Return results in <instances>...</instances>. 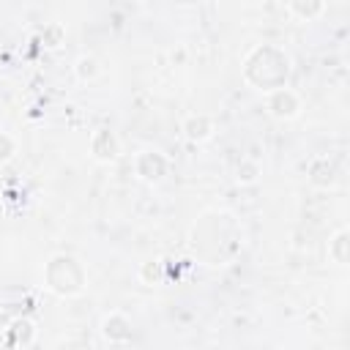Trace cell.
I'll list each match as a JSON object with an SVG mask.
<instances>
[{"label": "cell", "mask_w": 350, "mask_h": 350, "mask_svg": "<svg viewBox=\"0 0 350 350\" xmlns=\"http://www.w3.org/2000/svg\"><path fill=\"white\" fill-rule=\"evenodd\" d=\"M241 224L227 211H202L189 230V249L205 265H224L241 252Z\"/></svg>", "instance_id": "cell-1"}, {"label": "cell", "mask_w": 350, "mask_h": 350, "mask_svg": "<svg viewBox=\"0 0 350 350\" xmlns=\"http://www.w3.org/2000/svg\"><path fill=\"white\" fill-rule=\"evenodd\" d=\"M243 77L249 85H254L262 93L284 88L290 77V57L284 49L273 44H257L243 57Z\"/></svg>", "instance_id": "cell-2"}, {"label": "cell", "mask_w": 350, "mask_h": 350, "mask_svg": "<svg viewBox=\"0 0 350 350\" xmlns=\"http://www.w3.org/2000/svg\"><path fill=\"white\" fill-rule=\"evenodd\" d=\"M88 271L79 257L68 252H55L44 262V287L57 298H77L85 293Z\"/></svg>", "instance_id": "cell-3"}, {"label": "cell", "mask_w": 350, "mask_h": 350, "mask_svg": "<svg viewBox=\"0 0 350 350\" xmlns=\"http://www.w3.org/2000/svg\"><path fill=\"white\" fill-rule=\"evenodd\" d=\"M167 172H170V159H167L161 150H156V148H142V150L134 153V175H137L142 183L156 186V183H161V180L167 178Z\"/></svg>", "instance_id": "cell-4"}, {"label": "cell", "mask_w": 350, "mask_h": 350, "mask_svg": "<svg viewBox=\"0 0 350 350\" xmlns=\"http://www.w3.org/2000/svg\"><path fill=\"white\" fill-rule=\"evenodd\" d=\"M301 109H304L301 96L293 88H287V85L265 93V112L273 120H295L301 115Z\"/></svg>", "instance_id": "cell-5"}, {"label": "cell", "mask_w": 350, "mask_h": 350, "mask_svg": "<svg viewBox=\"0 0 350 350\" xmlns=\"http://www.w3.org/2000/svg\"><path fill=\"white\" fill-rule=\"evenodd\" d=\"M88 150H90L93 161H98V164H112V161L120 159V137H118L112 129L101 126V129H96V131L90 134Z\"/></svg>", "instance_id": "cell-6"}, {"label": "cell", "mask_w": 350, "mask_h": 350, "mask_svg": "<svg viewBox=\"0 0 350 350\" xmlns=\"http://www.w3.org/2000/svg\"><path fill=\"white\" fill-rule=\"evenodd\" d=\"M306 180H309L312 189L331 191V189H336V183H339V167H336L328 156H314V159L306 164Z\"/></svg>", "instance_id": "cell-7"}, {"label": "cell", "mask_w": 350, "mask_h": 350, "mask_svg": "<svg viewBox=\"0 0 350 350\" xmlns=\"http://www.w3.org/2000/svg\"><path fill=\"white\" fill-rule=\"evenodd\" d=\"M180 134H183L186 142L202 145V142H208V139L216 134V120H213L211 115H205V112H191V115L183 118Z\"/></svg>", "instance_id": "cell-8"}, {"label": "cell", "mask_w": 350, "mask_h": 350, "mask_svg": "<svg viewBox=\"0 0 350 350\" xmlns=\"http://www.w3.org/2000/svg\"><path fill=\"white\" fill-rule=\"evenodd\" d=\"M101 336L109 345H126L134 336V325L123 312H107L101 317Z\"/></svg>", "instance_id": "cell-9"}, {"label": "cell", "mask_w": 350, "mask_h": 350, "mask_svg": "<svg viewBox=\"0 0 350 350\" xmlns=\"http://www.w3.org/2000/svg\"><path fill=\"white\" fill-rule=\"evenodd\" d=\"M284 11L290 16H295L298 22H314L328 11V3H323V0H290V3H284Z\"/></svg>", "instance_id": "cell-10"}, {"label": "cell", "mask_w": 350, "mask_h": 350, "mask_svg": "<svg viewBox=\"0 0 350 350\" xmlns=\"http://www.w3.org/2000/svg\"><path fill=\"white\" fill-rule=\"evenodd\" d=\"M137 279H139L145 287H159V284H164V279H167V262H164L161 257H148L145 262H139Z\"/></svg>", "instance_id": "cell-11"}, {"label": "cell", "mask_w": 350, "mask_h": 350, "mask_svg": "<svg viewBox=\"0 0 350 350\" xmlns=\"http://www.w3.org/2000/svg\"><path fill=\"white\" fill-rule=\"evenodd\" d=\"M328 260L336 265H347L350 262V230L339 227L331 238H328Z\"/></svg>", "instance_id": "cell-12"}, {"label": "cell", "mask_w": 350, "mask_h": 350, "mask_svg": "<svg viewBox=\"0 0 350 350\" xmlns=\"http://www.w3.org/2000/svg\"><path fill=\"white\" fill-rule=\"evenodd\" d=\"M71 74H74L77 82H85V85H88V82H96L98 74H101V63H98L96 55L85 52V55H79V57L71 63Z\"/></svg>", "instance_id": "cell-13"}, {"label": "cell", "mask_w": 350, "mask_h": 350, "mask_svg": "<svg viewBox=\"0 0 350 350\" xmlns=\"http://www.w3.org/2000/svg\"><path fill=\"white\" fill-rule=\"evenodd\" d=\"M8 339L16 345V347H27L33 339H36V323L30 317H14L8 323Z\"/></svg>", "instance_id": "cell-14"}, {"label": "cell", "mask_w": 350, "mask_h": 350, "mask_svg": "<svg viewBox=\"0 0 350 350\" xmlns=\"http://www.w3.org/2000/svg\"><path fill=\"white\" fill-rule=\"evenodd\" d=\"M260 178H262V167L257 159L246 156L235 164V183L238 186H254V183H260Z\"/></svg>", "instance_id": "cell-15"}, {"label": "cell", "mask_w": 350, "mask_h": 350, "mask_svg": "<svg viewBox=\"0 0 350 350\" xmlns=\"http://www.w3.org/2000/svg\"><path fill=\"white\" fill-rule=\"evenodd\" d=\"M38 41H41L44 49H60L66 44V25L63 22H46L41 27Z\"/></svg>", "instance_id": "cell-16"}, {"label": "cell", "mask_w": 350, "mask_h": 350, "mask_svg": "<svg viewBox=\"0 0 350 350\" xmlns=\"http://www.w3.org/2000/svg\"><path fill=\"white\" fill-rule=\"evenodd\" d=\"M16 150H19L16 137H14L11 131H3V129H0V167L8 164V161L16 156Z\"/></svg>", "instance_id": "cell-17"}, {"label": "cell", "mask_w": 350, "mask_h": 350, "mask_svg": "<svg viewBox=\"0 0 350 350\" xmlns=\"http://www.w3.org/2000/svg\"><path fill=\"white\" fill-rule=\"evenodd\" d=\"M282 350H293V347H282Z\"/></svg>", "instance_id": "cell-18"}]
</instances>
